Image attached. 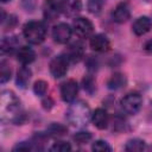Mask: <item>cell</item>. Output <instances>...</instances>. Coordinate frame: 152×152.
<instances>
[{
	"label": "cell",
	"mask_w": 152,
	"mask_h": 152,
	"mask_svg": "<svg viewBox=\"0 0 152 152\" xmlns=\"http://www.w3.org/2000/svg\"><path fill=\"white\" fill-rule=\"evenodd\" d=\"M20 102L15 94L11 90H5L0 96V116L1 120L13 121L15 124L20 122Z\"/></svg>",
	"instance_id": "obj_1"
},
{
	"label": "cell",
	"mask_w": 152,
	"mask_h": 152,
	"mask_svg": "<svg viewBox=\"0 0 152 152\" xmlns=\"http://www.w3.org/2000/svg\"><path fill=\"white\" fill-rule=\"evenodd\" d=\"M90 115H91L90 109H89L88 104L84 103L83 101L74 102L66 112V118H68L69 122L72 124L74 126L87 125V122L90 119Z\"/></svg>",
	"instance_id": "obj_2"
},
{
	"label": "cell",
	"mask_w": 152,
	"mask_h": 152,
	"mask_svg": "<svg viewBox=\"0 0 152 152\" xmlns=\"http://www.w3.org/2000/svg\"><path fill=\"white\" fill-rule=\"evenodd\" d=\"M25 39L31 44H40L46 36V27L42 21H28L23 30Z\"/></svg>",
	"instance_id": "obj_3"
},
{
	"label": "cell",
	"mask_w": 152,
	"mask_h": 152,
	"mask_svg": "<svg viewBox=\"0 0 152 152\" xmlns=\"http://www.w3.org/2000/svg\"><path fill=\"white\" fill-rule=\"evenodd\" d=\"M121 108L127 114H135L142 104V99L138 93H129L121 100Z\"/></svg>",
	"instance_id": "obj_4"
},
{
	"label": "cell",
	"mask_w": 152,
	"mask_h": 152,
	"mask_svg": "<svg viewBox=\"0 0 152 152\" xmlns=\"http://www.w3.org/2000/svg\"><path fill=\"white\" fill-rule=\"evenodd\" d=\"M68 65L69 59L66 58V56H57L50 63V72L55 78H61L66 74Z\"/></svg>",
	"instance_id": "obj_5"
},
{
	"label": "cell",
	"mask_w": 152,
	"mask_h": 152,
	"mask_svg": "<svg viewBox=\"0 0 152 152\" xmlns=\"http://www.w3.org/2000/svg\"><path fill=\"white\" fill-rule=\"evenodd\" d=\"M72 28L74 32L81 37V38H88L94 30V26L91 24L90 20H88L87 18H76L72 23Z\"/></svg>",
	"instance_id": "obj_6"
},
{
	"label": "cell",
	"mask_w": 152,
	"mask_h": 152,
	"mask_svg": "<svg viewBox=\"0 0 152 152\" xmlns=\"http://www.w3.org/2000/svg\"><path fill=\"white\" fill-rule=\"evenodd\" d=\"M71 32H72V30L68 24L61 23V24H57L52 28V38L56 43L65 44L71 37Z\"/></svg>",
	"instance_id": "obj_7"
},
{
	"label": "cell",
	"mask_w": 152,
	"mask_h": 152,
	"mask_svg": "<svg viewBox=\"0 0 152 152\" xmlns=\"http://www.w3.org/2000/svg\"><path fill=\"white\" fill-rule=\"evenodd\" d=\"M63 11L62 2L57 0H45L44 2V17L46 20H55Z\"/></svg>",
	"instance_id": "obj_8"
},
{
	"label": "cell",
	"mask_w": 152,
	"mask_h": 152,
	"mask_svg": "<svg viewBox=\"0 0 152 152\" xmlns=\"http://www.w3.org/2000/svg\"><path fill=\"white\" fill-rule=\"evenodd\" d=\"M77 91H78V87L74 80H69L64 82L61 87V96L65 102H72L76 99Z\"/></svg>",
	"instance_id": "obj_9"
},
{
	"label": "cell",
	"mask_w": 152,
	"mask_h": 152,
	"mask_svg": "<svg viewBox=\"0 0 152 152\" xmlns=\"http://www.w3.org/2000/svg\"><path fill=\"white\" fill-rule=\"evenodd\" d=\"M83 53H84V49H83V45L80 42H75V43L70 44L68 46V49L65 50L66 58L69 61L74 62V63L81 61V58L83 57Z\"/></svg>",
	"instance_id": "obj_10"
},
{
	"label": "cell",
	"mask_w": 152,
	"mask_h": 152,
	"mask_svg": "<svg viewBox=\"0 0 152 152\" xmlns=\"http://www.w3.org/2000/svg\"><path fill=\"white\" fill-rule=\"evenodd\" d=\"M90 48L97 52H106L109 49V40L104 34H95L90 39Z\"/></svg>",
	"instance_id": "obj_11"
},
{
	"label": "cell",
	"mask_w": 152,
	"mask_h": 152,
	"mask_svg": "<svg viewBox=\"0 0 152 152\" xmlns=\"http://www.w3.org/2000/svg\"><path fill=\"white\" fill-rule=\"evenodd\" d=\"M133 32L137 36H142L147 33L152 27V21L148 17H140L133 23Z\"/></svg>",
	"instance_id": "obj_12"
},
{
	"label": "cell",
	"mask_w": 152,
	"mask_h": 152,
	"mask_svg": "<svg viewBox=\"0 0 152 152\" xmlns=\"http://www.w3.org/2000/svg\"><path fill=\"white\" fill-rule=\"evenodd\" d=\"M129 15H131V12H129V7L126 2H121L119 4L114 12H113V19L116 21V23H125L129 19Z\"/></svg>",
	"instance_id": "obj_13"
},
{
	"label": "cell",
	"mask_w": 152,
	"mask_h": 152,
	"mask_svg": "<svg viewBox=\"0 0 152 152\" xmlns=\"http://www.w3.org/2000/svg\"><path fill=\"white\" fill-rule=\"evenodd\" d=\"M91 121L97 128H100V129L106 128L107 125H108V114H107V112L102 108H97L91 114Z\"/></svg>",
	"instance_id": "obj_14"
},
{
	"label": "cell",
	"mask_w": 152,
	"mask_h": 152,
	"mask_svg": "<svg viewBox=\"0 0 152 152\" xmlns=\"http://www.w3.org/2000/svg\"><path fill=\"white\" fill-rule=\"evenodd\" d=\"M34 58H36V53H34V51H33L31 48H28V46H21V48L18 50V52H17V59H18L21 64H24V65L32 63V62L34 61Z\"/></svg>",
	"instance_id": "obj_15"
},
{
	"label": "cell",
	"mask_w": 152,
	"mask_h": 152,
	"mask_svg": "<svg viewBox=\"0 0 152 152\" xmlns=\"http://www.w3.org/2000/svg\"><path fill=\"white\" fill-rule=\"evenodd\" d=\"M62 7L66 14L72 15V14H76L77 12L81 11L82 2H81V0H63Z\"/></svg>",
	"instance_id": "obj_16"
},
{
	"label": "cell",
	"mask_w": 152,
	"mask_h": 152,
	"mask_svg": "<svg viewBox=\"0 0 152 152\" xmlns=\"http://www.w3.org/2000/svg\"><path fill=\"white\" fill-rule=\"evenodd\" d=\"M125 84H126V77L122 74H114V75H112V77L107 82V87L109 89H113V90L120 89Z\"/></svg>",
	"instance_id": "obj_17"
},
{
	"label": "cell",
	"mask_w": 152,
	"mask_h": 152,
	"mask_svg": "<svg viewBox=\"0 0 152 152\" xmlns=\"http://www.w3.org/2000/svg\"><path fill=\"white\" fill-rule=\"evenodd\" d=\"M30 78H31V70L26 66H23L17 74V84L20 88H25L28 84Z\"/></svg>",
	"instance_id": "obj_18"
},
{
	"label": "cell",
	"mask_w": 152,
	"mask_h": 152,
	"mask_svg": "<svg viewBox=\"0 0 152 152\" xmlns=\"http://www.w3.org/2000/svg\"><path fill=\"white\" fill-rule=\"evenodd\" d=\"M144 148H145V141L141 139H131L125 146V150L128 152H139L142 151Z\"/></svg>",
	"instance_id": "obj_19"
},
{
	"label": "cell",
	"mask_w": 152,
	"mask_h": 152,
	"mask_svg": "<svg viewBox=\"0 0 152 152\" xmlns=\"http://www.w3.org/2000/svg\"><path fill=\"white\" fill-rule=\"evenodd\" d=\"M17 46V40L14 38H10V37H6L1 40V51L5 53H11L12 51H14Z\"/></svg>",
	"instance_id": "obj_20"
},
{
	"label": "cell",
	"mask_w": 152,
	"mask_h": 152,
	"mask_svg": "<svg viewBox=\"0 0 152 152\" xmlns=\"http://www.w3.org/2000/svg\"><path fill=\"white\" fill-rule=\"evenodd\" d=\"M11 72L12 71H11L8 63L5 61H1V63H0V81H1V83H6L11 78Z\"/></svg>",
	"instance_id": "obj_21"
},
{
	"label": "cell",
	"mask_w": 152,
	"mask_h": 152,
	"mask_svg": "<svg viewBox=\"0 0 152 152\" xmlns=\"http://www.w3.org/2000/svg\"><path fill=\"white\" fill-rule=\"evenodd\" d=\"M46 90H48V83H46L45 81H43V80L37 81V82L34 83V86H33V91H34V94L38 95V96L45 95Z\"/></svg>",
	"instance_id": "obj_22"
},
{
	"label": "cell",
	"mask_w": 152,
	"mask_h": 152,
	"mask_svg": "<svg viewBox=\"0 0 152 152\" xmlns=\"http://www.w3.org/2000/svg\"><path fill=\"white\" fill-rule=\"evenodd\" d=\"M91 139V134L89 132H78L74 135V140L78 144V145H83L89 142V140Z\"/></svg>",
	"instance_id": "obj_23"
},
{
	"label": "cell",
	"mask_w": 152,
	"mask_h": 152,
	"mask_svg": "<svg viewBox=\"0 0 152 152\" xmlns=\"http://www.w3.org/2000/svg\"><path fill=\"white\" fill-rule=\"evenodd\" d=\"M93 151H97V152H110L112 151V147L103 140H96L93 146H91Z\"/></svg>",
	"instance_id": "obj_24"
},
{
	"label": "cell",
	"mask_w": 152,
	"mask_h": 152,
	"mask_svg": "<svg viewBox=\"0 0 152 152\" xmlns=\"http://www.w3.org/2000/svg\"><path fill=\"white\" fill-rule=\"evenodd\" d=\"M65 131H66V128L64 126L59 125V124H52L49 127V133L53 137H61L65 133Z\"/></svg>",
	"instance_id": "obj_25"
},
{
	"label": "cell",
	"mask_w": 152,
	"mask_h": 152,
	"mask_svg": "<svg viewBox=\"0 0 152 152\" xmlns=\"http://www.w3.org/2000/svg\"><path fill=\"white\" fill-rule=\"evenodd\" d=\"M50 150L53 151V152H66V151H70V150H71V146H70L69 142H65V141H57V142H55V144L51 146Z\"/></svg>",
	"instance_id": "obj_26"
},
{
	"label": "cell",
	"mask_w": 152,
	"mask_h": 152,
	"mask_svg": "<svg viewBox=\"0 0 152 152\" xmlns=\"http://www.w3.org/2000/svg\"><path fill=\"white\" fill-rule=\"evenodd\" d=\"M102 7V0H88V10L91 13H99Z\"/></svg>",
	"instance_id": "obj_27"
},
{
	"label": "cell",
	"mask_w": 152,
	"mask_h": 152,
	"mask_svg": "<svg viewBox=\"0 0 152 152\" xmlns=\"http://www.w3.org/2000/svg\"><path fill=\"white\" fill-rule=\"evenodd\" d=\"M83 87L88 93H93L95 90V82L91 77H84L83 78Z\"/></svg>",
	"instance_id": "obj_28"
},
{
	"label": "cell",
	"mask_w": 152,
	"mask_h": 152,
	"mask_svg": "<svg viewBox=\"0 0 152 152\" xmlns=\"http://www.w3.org/2000/svg\"><path fill=\"white\" fill-rule=\"evenodd\" d=\"M30 150H32V147L30 146L28 142H20L13 147V151H30Z\"/></svg>",
	"instance_id": "obj_29"
},
{
	"label": "cell",
	"mask_w": 152,
	"mask_h": 152,
	"mask_svg": "<svg viewBox=\"0 0 152 152\" xmlns=\"http://www.w3.org/2000/svg\"><path fill=\"white\" fill-rule=\"evenodd\" d=\"M145 49H146L147 51L152 52V39H151V40H148V42L145 44Z\"/></svg>",
	"instance_id": "obj_30"
},
{
	"label": "cell",
	"mask_w": 152,
	"mask_h": 152,
	"mask_svg": "<svg viewBox=\"0 0 152 152\" xmlns=\"http://www.w3.org/2000/svg\"><path fill=\"white\" fill-rule=\"evenodd\" d=\"M7 1H10V0H1V2H7Z\"/></svg>",
	"instance_id": "obj_31"
}]
</instances>
